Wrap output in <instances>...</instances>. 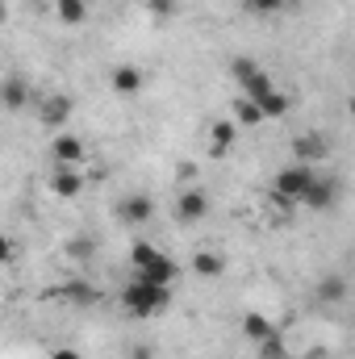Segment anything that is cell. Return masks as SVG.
<instances>
[{"label":"cell","instance_id":"obj_19","mask_svg":"<svg viewBox=\"0 0 355 359\" xmlns=\"http://www.w3.org/2000/svg\"><path fill=\"white\" fill-rule=\"evenodd\" d=\"M230 121L234 126H264V117H260V104L255 100H247V96H234V104H230Z\"/></svg>","mask_w":355,"mask_h":359},{"label":"cell","instance_id":"obj_17","mask_svg":"<svg viewBox=\"0 0 355 359\" xmlns=\"http://www.w3.org/2000/svg\"><path fill=\"white\" fill-rule=\"evenodd\" d=\"M226 268H230V264H226L222 251H196V255H192V271H196L201 280H222Z\"/></svg>","mask_w":355,"mask_h":359},{"label":"cell","instance_id":"obj_16","mask_svg":"<svg viewBox=\"0 0 355 359\" xmlns=\"http://www.w3.org/2000/svg\"><path fill=\"white\" fill-rule=\"evenodd\" d=\"M239 330H243V339H247L251 347H260L264 339H272V334H276V326H272V318H267V313H243Z\"/></svg>","mask_w":355,"mask_h":359},{"label":"cell","instance_id":"obj_25","mask_svg":"<svg viewBox=\"0 0 355 359\" xmlns=\"http://www.w3.org/2000/svg\"><path fill=\"white\" fill-rule=\"evenodd\" d=\"M147 8L155 17H176V0H147Z\"/></svg>","mask_w":355,"mask_h":359},{"label":"cell","instance_id":"obj_2","mask_svg":"<svg viewBox=\"0 0 355 359\" xmlns=\"http://www.w3.org/2000/svg\"><path fill=\"white\" fill-rule=\"evenodd\" d=\"M343 201V180L335 176V172H322V168H314V176L305 184V192H301V209H309V213H330L335 205Z\"/></svg>","mask_w":355,"mask_h":359},{"label":"cell","instance_id":"obj_18","mask_svg":"<svg viewBox=\"0 0 355 359\" xmlns=\"http://www.w3.org/2000/svg\"><path fill=\"white\" fill-rule=\"evenodd\" d=\"M51 8H55V17H59L63 25H84V21L92 17V4H88V0H55Z\"/></svg>","mask_w":355,"mask_h":359},{"label":"cell","instance_id":"obj_4","mask_svg":"<svg viewBox=\"0 0 355 359\" xmlns=\"http://www.w3.org/2000/svg\"><path fill=\"white\" fill-rule=\"evenodd\" d=\"M230 80L239 84V96H247V100H260V96H267V92L276 88V80L267 76L255 59H247V55H239L230 63Z\"/></svg>","mask_w":355,"mask_h":359},{"label":"cell","instance_id":"obj_21","mask_svg":"<svg viewBox=\"0 0 355 359\" xmlns=\"http://www.w3.org/2000/svg\"><path fill=\"white\" fill-rule=\"evenodd\" d=\"M255 355H260V359H288V343H284V334L276 330L272 339H264V343L255 347Z\"/></svg>","mask_w":355,"mask_h":359},{"label":"cell","instance_id":"obj_22","mask_svg":"<svg viewBox=\"0 0 355 359\" xmlns=\"http://www.w3.org/2000/svg\"><path fill=\"white\" fill-rule=\"evenodd\" d=\"M17 259H21V247H17V238L0 230V268H8V264H17Z\"/></svg>","mask_w":355,"mask_h":359},{"label":"cell","instance_id":"obj_29","mask_svg":"<svg viewBox=\"0 0 355 359\" xmlns=\"http://www.w3.org/2000/svg\"><path fill=\"white\" fill-rule=\"evenodd\" d=\"M34 4H55V0H34Z\"/></svg>","mask_w":355,"mask_h":359},{"label":"cell","instance_id":"obj_1","mask_svg":"<svg viewBox=\"0 0 355 359\" xmlns=\"http://www.w3.org/2000/svg\"><path fill=\"white\" fill-rule=\"evenodd\" d=\"M121 309L130 313V318H138V322H147V318H163L168 309H172V288H163V284H147V280H130L126 288H121Z\"/></svg>","mask_w":355,"mask_h":359},{"label":"cell","instance_id":"obj_11","mask_svg":"<svg viewBox=\"0 0 355 359\" xmlns=\"http://www.w3.org/2000/svg\"><path fill=\"white\" fill-rule=\"evenodd\" d=\"M25 104H29V80L17 76V72L4 76V80H0V109H4V113H21Z\"/></svg>","mask_w":355,"mask_h":359},{"label":"cell","instance_id":"obj_6","mask_svg":"<svg viewBox=\"0 0 355 359\" xmlns=\"http://www.w3.org/2000/svg\"><path fill=\"white\" fill-rule=\"evenodd\" d=\"M51 163H55V168H84V163H88L84 138H76V134H55V138H51Z\"/></svg>","mask_w":355,"mask_h":359},{"label":"cell","instance_id":"obj_23","mask_svg":"<svg viewBox=\"0 0 355 359\" xmlns=\"http://www.w3.org/2000/svg\"><path fill=\"white\" fill-rule=\"evenodd\" d=\"M67 297H72V301H80V305H92V301H96V288L84 284V280H76V284H67Z\"/></svg>","mask_w":355,"mask_h":359},{"label":"cell","instance_id":"obj_14","mask_svg":"<svg viewBox=\"0 0 355 359\" xmlns=\"http://www.w3.org/2000/svg\"><path fill=\"white\" fill-rule=\"evenodd\" d=\"M255 104H260V117H264V121H284V117L293 113V96L280 92V88H272L267 96H260Z\"/></svg>","mask_w":355,"mask_h":359},{"label":"cell","instance_id":"obj_3","mask_svg":"<svg viewBox=\"0 0 355 359\" xmlns=\"http://www.w3.org/2000/svg\"><path fill=\"white\" fill-rule=\"evenodd\" d=\"M309 176H314V168H305V163H284V168H276V176H272V196H276V205H280L284 213L297 209V201H301Z\"/></svg>","mask_w":355,"mask_h":359},{"label":"cell","instance_id":"obj_5","mask_svg":"<svg viewBox=\"0 0 355 359\" xmlns=\"http://www.w3.org/2000/svg\"><path fill=\"white\" fill-rule=\"evenodd\" d=\"M330 159V138L318 134V130H305L293 138V163H305V168H322Z\"/></svg>","mask_w":355,"mask_h":359},{"label":"cell","instance_id":"obj_8","mask_svg":"<svg viewBox=\"0 0 355 359\" xmlns=\"http://www.w3.org/2000/svg\"><path fill=\"white\" fill-rule=\"evenodd\" d=\"M209 217V192L205 188H184L176 196V222L180 226H201Z\"/></svg>","mask_w":355,"mask_h":359},{"label":"cell","instance_id":"obj_24","mask_svg":"<svg viewBox=\"0 0 355 359\" xmlns=\"http://www.w3.org/2000/svg\"><path fill=\"white\" fill-rule=\"evenodd\" d=\"M67 255H72V259H92L96 247H92V238H72V243H67Z\"/></svg>","mask_w":355,"mask_h":359},{"label":"cell","instance_id":"obj_15","mask_svg":"<svg viewBox=\"0 0 355 359\" xmlns=\"http://www.w3.org/2000/svg\"><path fill=\"white\" fill-rule=\"evenodd\" d=\"M314 297H318L322 305H339V301H347V276H343V271L322 276V280H318V288H314Z\"/></svg>","mask_w":355,"mask_h":359},{"label":"cell","instance_id":"obj_20","mask_svg":"<svg viewBox=\"0 0 355 359\" xmlns=\"http://www.w3.org/2000/svg\"><path fill=\"white\" fill-rule=\"evenodd\" d=\"M247 13H255V17H276V13H284L293 0H239Z\"/></svg>","mask_w":355,"mask_h":359},{"label":"cell","instance_id":"obj_27","mask_svg":"<svg viewBox=\"0 0 355 359\" xmlns=\"http://www.w3.org/2000/svg\"><path fill=\"white\" fill-rule=\"evenodd\" d=\"M134 359H155V347H151V343H138V347H134Z\"/></svg>","mask_w":355,"mask_h":359},{"label":"cell","instance_id":"obj_9","mask_svg":"<svg viewBox=\"0 0 355 359\" xmlns=\"http://www.w3.org/2000/svg\"><path fill=\"white\" fill-rule=\"evenodd\" d=\"M51 192L59 196V201H76L84 188H88V176H84V168H51Z\"/></svg>","mask_w":355,"mask_h":359},{"label":"cell","instance_id":"obj_7","mask_svg":"<svg viewBox=\"0 0 355 359\" xmlns=\"http://www.w3.org/2000/svg\"><path fill=\"white\" fill-rule=\"evenodd\" d=\"M72 113H76V100H72L67 92H51V96H42V100H38V121H42L46 130L67 126V121H72Z\"/></svg>","mask_w":355,"mask_h":359},{"label":"cell","instance_id":"obj_13","mask_svg":"<svg viewBox=\"0 0 355 359\" xmlns=\"http://www.w3.org/2000/svg\"><path fill=\"white\" fill-rule=\"evenodd\" d=\"M142 72L134 67V63H121V67H113V76H109V88L117 92V96H134V92H142Z\"/></svg>","mask_w":355,"mask_h":359},{"label":"cell","instance_id":"obj_28","mask_svg":"<svg viewBox=\"0 0 355 359\" xmlns=\"http://www.w3.org/2000/svg\"><path fill=\"white\" fill-rule=\"evenodd\" d=\"M4 21H8V8H4V0H0V25H4Z\"/></svg>","mask_w":355,"mask_h":359},{"label":"cell","instance_id":"obj_26","mask_svg":"<svg viewBox=\"0 0 355 359\" xmlns=\"http://www.w3.org/2000/svg\"><path fill=\"white\" fill-rule=\"evenodd\" d=\"M51 359H80V351H76V347H55Z\"/></svg>","mask_w":355,"mask_h":359},{"label":"cell","instance_id":"obj_12","mask_svg":"<svg viewBox=\"0 0 355 359\" xmlns=\"http://www.w3.org/2000/svg\"><path fill=\"white\" fill-rule=\"evenodd\" d=\"M234 138H239V126H234L230 117L213 121V126H209V155H213V159L230 155V151H234Z\"/></svg>","mask_w":355,"mask_h":359},{"label":"cell","instance_id":"obj_10","mask_svg":"<svg viewBox=\"0 0 355 359\" xmlns=\"http://www.w3.org/2000/svg\"><path fill=\"white\" fill-rule=\"evenodd\" d=\"M151 217H155V201H151L147 192H130V196L117 201V222H126V226H147Z\"/></svg>","mask_w":355,"mask_h":359}]
</instances>
